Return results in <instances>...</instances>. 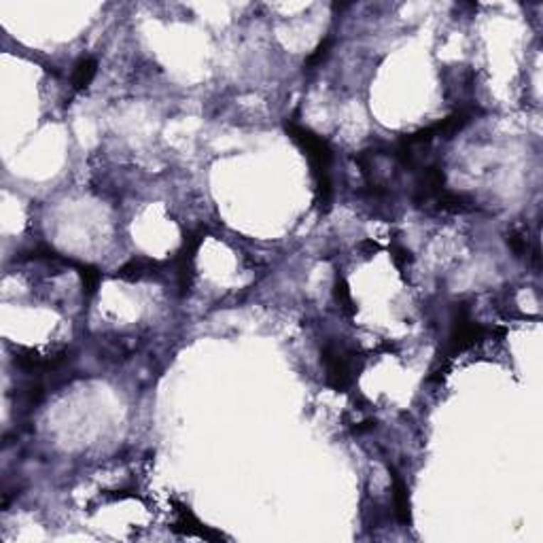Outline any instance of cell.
Returning <instances> with one entry per match:
<instances>
[{"instance_id": "8fae6325", "label": "cell", "mask_w": 543, "mask_h": 543, "mask_svg": "<svg viewBox=\"0 0 543 543\" xmlns=\"http://www.w3.org/2000/svg\"><path fill=\"white\" fill-rule=\"evenodd\" d=\"M329 47H331V38H325V41H323V43H321V45H319V47H317V49H315V51L306 58V66H308V68L319 66V64L325 60L327 56H329Z\"/></svg>"}, {"instance_id": "52a82bcc", "label": "cell", "mask_w": 543, "mask_h": 543, "mask_svg": "<svg viewBox=\"0 0 543 543\" xmlns=\"http://www.w3.org/2000/svg\"><path fill=\"white\" fill-rule=\"evenodd\" d=\"M155 268H157V263L151 261V259H132V261H127L125 265L119 268L117 276L123 278V280L134 283V280H140V278L149 276Z\"/></svg>"}, {"instance_id": "5b68a950", "label": "cell", "mask_w": 543, "mask_h": 543, "mask_svg": "<svg viewBox=\"0 0 543 543\" xmlns=\"http://www.w3.org/2000/svg\"><path fill=\"white\" fill-rule=\"evenodd\" d=\"M174 531H183L187 535H200L204 539H223V535H218L215 531L202 527V522L187 507H183V505H179V522H176Z\"/></svg>"}, {"instance_id": "9c48e42d", "label": "cell", "mask_w": 543, "mask_h": 543, "mask_svg": "<svg viewBox=\"0 0 543 543\" xmlns=\"http://www.w3.org/2000/svg\"><path fill=\"white\" fill-rule=\"evenodd\" d=\"M75 268L79 270L81 274V280H83V291L88 293V297H92L96 291H98V285H100V272L92 265H81V263H75Z\"/></svg>"}, {"instance_id": "3957f363", "label": "cell", "mask_w": 543, "mask_h": 543, "mask_svg": "<svg viewBox=\"0 0 543 543\" xmlns=\"http://www.w3.org/2000/svg\"><path fill=\"white\" fill-rule=\"evenodd\" d=\"M486 337V329L475 323L469 317V310L465 306H460L456 310L454 323H452V331H450V354L456 357L469 348H473L475 344H480Z\"/></svg>"}, {"instance_id": "8992f818", "label": "cell", "mask_w": 543, "mask_h": 543, "mask_svg": "<svg viewBox=\"0 0 543 543\" xmlns=\"http://www.w3.org/2000/svg\"><path fill=\"white\" fill-rule=\"evenodd\" d=\"M96 73H98V62H96L94 58H83V60H79L77 66H75V70H73V88H75L77 92L88 90L90 83L94 81Z\"/></svg>"}, {"instance_id": "7a4b0ae2", "label": "cell", "mask_w": 543, "mask_h": 543, "mask_svg": "<svg viewBox=\"0 0 543 543\" xmlns=\"http://www.w3.org/2000/svg\"><path fill=\"white\" fill-rule=\"evenodd\" d=\"M357 352L354 350H346L339 344H325L323 348V365H325V382L335 389V391H346L354 378L359 376L357 371L361 369V365H357Z\"/></svg>"}, {"instance_id": "ba28073f", "label": "cell", "mask_w": 543, "mask_h": 543, "mask_svg": "<svg viewBox=\"0 0 543 543\" xmlns=\"http://www.w3.org/2000/svg\"><path fill=\"white\" fill-rule=\"evenodd\" d=\"M333 293H335V300H337L339 308H342L348 317H352V315L357 312V306H354V302H352V295H350V289H348L344 276H339V274L335 276V289H333Z\"/></svg>"}, {"instance_id": "277c9868", "label": "cell", "mask_w": 543, "mask_h": 543, "mask_svg": "<svg viewBox=\"0 0 543 543\" xmlns=\"http://www.w3.org/2000/svg\"><path fill=\"white\" fill-rule=\"evenodd\" d=\"M393 473V503H395V514L399 518L401 524H410L412 522V514H410V495H408V486L401 480V475L395 471V467H389Z\"/></svg>"}, {"instance_id": "7c38bea8", "label": "cell", "mask_w": 543, "mask_h": 543, "mask_svg": "<svg viewBox=\"0 0 543 543\" xmlns=\"http://www.w3.org/2000/svg\"><path fill=\"white\" fill-rule=\"evenodd\" d=\"M391 255H393V261H395V265H397L399 270H406V265L412 261V253H410L408 248L399 246V244H395V246L391 248Z\"/></svg>"}, {"instance_id": "30bf717a", "label": "cell", "mask_w": 543, "mask_h": 543, "mask_svg": "<svg viewBox=\"0 0 543 543\" xmlns=\"http://www.w3.org/2000/svg\"><path fill=\"white\" fill-rule=\"evenodd\" d=\"M507 244H510V248H512L518 257H522L524 253H529V238H527V231H522V229H512V231L507 233Z\"/></svg>"}, {"instance_id": "6da1fadb", "label": "cell", "mask_w": 543, "mask_h": 543, "mask_svg": "<svg viewBox=\"0 0 543 543\" xmlns=\"http://www.w3.org/2000/svg\"><path fill=\"white\" fill-rule=\"evenodd\" d=\"M287 134L291 136V140L295 144H300V149L308 155L310 166H312V174H315V185H317V206L321 213H327L331 209V198H333V187H331V159H333V151L329 147L323 136H317L312 130L297 125L295 121H289L285 125Z\"/></svg>"}]
</instances>
